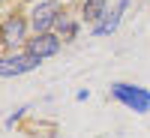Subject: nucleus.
Here are the masks:
<instances>
[{
	"label": "nucleus",
	"instance_id": "nucleus-5",
	"mask_svg": "<svg viewBox=\"0 0 150 138\" xmlns=\"http://www.w3.org/2000/svg\"><path fill=\"white\" fill-rule=\"evenodd\" d=\"M60 51V36L54 33H36L33 39L27 42V54L36 60H45V57H54Z\"/></svg>",
	"mask_w": 150,
	"mask_h": 138
},
{
	"label": "nucleus",
	"instance_id": "nucleus-8",
	"mask_svg": "<svg viewBox=\"0 0 150 138\" xmlns=\"http://www.w3.org/2000/svg\"><path fill=\"white\" fill-rule=\"evenodd\" d=\"M57 30L63 33V39H75V21H69L66 15H60V21H57Z\"/></svg>",
	"mask_w": 150,
	"mask_h": 138
},
{
	"label": "nucleus",
	"instance_id": "nucleus-7",
	"mask_svg": "<svg viewBox=\"0 0 150 138\" xmlns=\"http://www.w3.org/2000/svg\"><path fill=\"white\" fill-rule=\"evenodd\" d=\"M105 6H108V0H84V18L99 24V21H102V15L108 12Z\"/></svg>",
	"mask_w": 150,
	"mask_h": 138
},
{
	"label": "nucleus",
	"instance_id": "nucleus-2",
	"mask_svg": "<svg viewBox=\"0 0 150 138\" xmlns=\"http://www.w3.org/2000/svg\"><path fill=\"white\" fill-rule=\"evenodd\" d=\"M33 27L36 33H48L51 27H57V21H60V3L57 0H39V3L33 6Z\"/></svg>",
	"mask_w": 150,
	"mask_h": 138
},
{
	"label": "nucleus",
	"instance_id": "nucleus-4",
	"mask_svg": "<svg viewBox=\"0 0 150 138\" xmlns=\"http://www.w3.org/2000/svg\"><path fill=\"white\" fill-rule=\"evenodd\" d=\"M42 60H36L30 54H6V57H0V78H15V75H24V72H30L36 69Z\"/></svg>",
	"mask_w": 150,
	"mask_h": 138
},
{
	"label": "nucleus",
	"instance_id": "nucleus-3",
	"mask_svg": "<svg viewBox=\"0 0 150 138\" xmlns=\"http://www.w3.org/2000/svg\"><path fill=\"white\" fill-rule=\"evenodd\" d=\"M24 33H27V21L21 15H9L3 24H0V45L15 51V48L24 42Z\"/></svg>",
	"mask_w": 150,
	"mask_h": 138
},
{
	"label": "nucleus",
	"instance_id": "nucleus-1",
	"mask_svg": "<svg viewBox=\"0 0 150 138\" xmlns=\"http://www.w3.org/2000/svg\"><path fill=\"white\" fill-rule=\"evenodd\" d=\"M111 96H114L120 105H126L129 111H138V114H147L150 111V90H144V87L117 81V84H111Z\"/></svg>",
	"mask_w": 150,
	"mask_h": 138
},
{
	"label": "nucleus",
	"instance_id": "nucleus-6",
	"mask_svg": "<svg viewBox=\"0 0 150 138\" xmlns=\"http://www.w3.org/2000/svg\"><path fill=\"white\" fill-rule=\"evenodd\" d=\"M126 6H129V0H117L114 9L105 12L99 24H93V36H108V33H114L117 24H120V18H123V12H126Z\"/></svg>",
	"mask_w": 150,
	"mask_h": 138
}]
</instances>
